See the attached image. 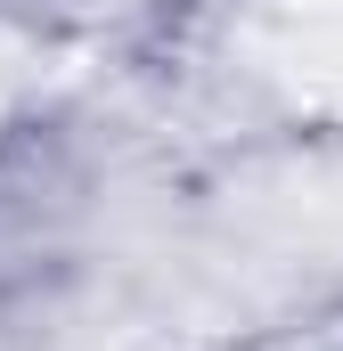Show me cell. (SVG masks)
<instances>
[{
	"label": "cell",
	"instance_id": "6da1fadb",
	"mask_svg": "<svg viewBox=\"0 0 343 351\" xmlns=\"http://www.w3.org/2000/svg\"><path fill=\"white\" fill-rule=\"evenodd\" d=\"M246 351H343V302H327V311H311V319H286V327H270V335H254Z\"/></svg>",
	"mask_w": 343,
	"mask_h": 351
}]
</instances>
